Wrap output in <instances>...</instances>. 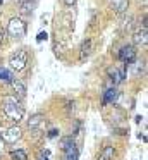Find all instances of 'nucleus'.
<instances>
[{
  "label": "nucleus",
  "mask_w": 148,
  "mask_h": 160,
  "mask_svg": "<svg viewBox=\"0 0 148 160\" xmlns=\"http://www.w3.org/2000/svg\"><path fill=\"white\" fill-rule=\"evenodd\" d=\"M48 155H50V152H41L40 155H38V160H48Z\"/></svg>",
  "instance_id": "412c9836"
},
{
  "label": "nucleus",
  "mask_w": 148,
  "mask_h": 160,
  "mask_svg": "<svg viewBox=\"0 0 148 160\" xmlns=\"http://www.w3.org/2000/svg\"><path fill=\"white\" fill-rule=\"evenodd\" d=\"M145 64L143 62H134V76H140V72H143Z\"/></svg>",
  "instance_id": "6ab92c4d"
},
{
  "label": "nucleus",
  "mask_w": 148,
  "mask_h": 160,
  "mask_svg": "<svg viewBox=\"0 0 148 160\" xmlns=\"http://www.w3.org/2000/svg\"><path fill=\"white\" fill-rule=\"evenodd\" d=\"M133 40H134V43L136 45H146L148 43V28H146V19L143 21V28H140L136 33H134V36H133Z\"/></svg>",
  "instance_id": "423d86ee"
},
{
  "label": "nucleus",
  "mask_w": 148,
  "mask_h": 160,
  "mask_svg": "<svg viewBox=\"0 0 148 160\" xmlns=\"http://www.w3.org/2000/svg\"><path fill=\"white\" fill-rule=\"evenodd\" d=\"M78 157H79V152L76 148V145L67 148V150H64V160H78Z\"/></svg>",
  "instance_id": "ddd939ff"
},
{
  "label": "nucleus",
  "mask_w": 148,
  "mask_h": 160,
  "mask_svg": "<svg viewBox=\"0 0 148 160\" xmlns=\"http://www.w3.org/2000/svg\"><path fill=\"white\" fill-rule=\"evenodd\" d=\"M3 112H5L7 119L14 122H19L23 121L24 117V108L23 105L19 103V98L17 97H5L3 98Z\"/></svg>",
  "instance_id": "f257e3e1"
},
{
  "label": "nucleus",
  "mask_w": 148,
  "mask_h": 160,
  "mask_svg": "<svg viewBox=\"0 0 148 160\" xmlns=\"http://www.w3.org/2000/svg\"><path fill=\"white\" fill-rule=\"evenodd\" d=\"M71 146H74V139H72V136H65V138L60 139V150L64 152V150L71 148Z\"/></svg>",
  "instance_id": "2eb2a0df"
},
{
  "label": "nucleus",
  "mask_w": 148,
  "mask_h": 160,
  "mask_svg": "<svg viewBox=\"0 0 148 160\" xmlns=\"http://www.w3.org/2000/svg\"><path fill=\"white\" fill-rule=\"evenodd\" d=\"M89 48H91V40H84L81 45V59H84L89 53Z\"/></svg>",
  "instance_id": "f3484780"
},
{
  "label": "nucleus",
  "mask_w": 148,
  "mask_h": 160,
  "mask_svg": "<svg viewBox=\"0 0 148 160\" xmlns=\"http://www.w3.org/2000/svg\"><path fill=\"white\" fill-rule=\"evenodd\" d=\"M23 2H36V0H23Z\"/></svg>",
  "instance_id": "393cba45"
},
{
  "label": "nucleus",
  "mask_w": 148,
  "mask_h": 160,
  "mask_svg": "<svg viewBox=\"0 0 148 160\" xmlns=\"http://www.w3.org/2000/svg\"><path fill=\"white\" fill-rule=\"evenodd\" d=\"M21 136H23V131H21L17 126H14V128H9V129H5V131L2 132V141L16 143L17 139H21Z\"/></svg>",
  "instance_id": "39448f33"
},
{
  "label": "nucleus",
  "mask_w": 148,
  "mask_h": 160,
  "mask_svg": "<svg viewBox=\"0 0 148 160\" xmlns=\"http://www.w3.org/2000/svg\"><path fill=\"white\" fill-rule=\"evenodd\" d=\"M26 64H28V52L24 48L14 52L12 57H10V60H9V66L12 71H23L24 67H26Z\"/></svg>",
  "instance_id": "7ed1b4c3"
},
{
  "label": "nucleus",
  "mask_w": 148,
  "mask_h": 160,
  "mask_svg": "<svg viewBox=\"0 0 148 160\" xmlns=\"http://www.w3.org/2000/svg\"><path fill=\"white\" fill-rule=\"evenodd\" d=\"M34 4H36V2H21V12H23V14H31Z\"/></svg>",
  "instance_id": "dca6fc26"
},
{
  "label": "nucleus",
  "mask_w": 148,
  "mask_h": 160,
  "mask_svg": "<svg viewBox=\"0 0 148 160\" xmlns=\"http://www.w3.org/2000/svg\"><path fill=\"white\" fill-rule=\"evenodd\" d=\"M43 121H45V115L43 114H34V115H31V119L28 121V126H29V129H36Z\"/></svg>",
  "instance_id": "f8f14e48"
},
{
  "label": "nucleus",
  "mask_w": 148,
  "mask_h": 160,
  "mask_svg": "<svg viewBox=\"0 0 148 160\" xmlns=\"http://www.w3.org/2000/svg\"><path fill=\"white\" fill-rule=\"evenodd\" d=\"M7 33H9L12 38H23L26 35V22L21 18H14L9 21L7 24Z\"/></svg>",
  "instance_id": "f03ea898"
},
{
  "label": "nucleus",
  "mask_w": 148,
  "mask_h": 160,
  "mask_svg": "<svg viewBox=\"0 0 148 160\" xmlns=\"http://www.w3.org/2000/svg\"><path fill=\"white\" fill-rule=\"evenodd\" d=\"M109 78L114 84H119L120 81L126 78V69H119V67H110L109 69Z\"/></svg>",
  "instance_id": "0eeeda50"
},
{
  "label": "nucleus",
  "mask_w": 148,
  "mask_h": 160,
  "mask_svg": "<svg viewBox=\"0 0 148 160\" xmlns=\"http://www.w3.org/2000/svg\"><path fill=\"white\" fill-rule=\"evenodd\" d=\"M115 97H117V90L115 88H109V90H105V93H103V100H102V103L103 105H109V103H112L114 100H115Z\"/></svg>",
  "instance_id": "1a4fd4ad"
},
{
  "label": "nucleus",
  "mask_w": 148,
  "mask_h": 160,
  "mask_svg": "<svg viewBox=\"0 0 148 160\" xmlns=\"http://www.w3.org/2000/svg\"><path fill=\"white\" fill-rule=\"evenodd\" d=\"M62 2H64V4L67 5V7H72V5L76 4V0H62Z\"/></svg>",
  "instance_id": "4be33fe9"
},
{
  "label": "nucleus",
  "mask_w": 148,
  "mask_h": 160,
  "mask_svg": "<svg viewBox=\"0 0 148 160\" xmlns=\"http://www.w3.org/2000/svg\"><path fill=\"white\" fill-rule=\"evenodd\" d=\"M48 38V35L45 31H41V33H38V36H36V42H43V40H47Z\"/></svg>",
  "instance_id": "aec40b11"
},
{
  "label": "nucleus",
  "mask_w": 148,
  "mask_h": 160,
  "mask_svg": "<svg viewBox=\"0 0 148 160\" xmlns=\"http://www.w3.org/2000/svg\"><path fill=\"white\" fill-rule=\"evenodd\" d=\"M0 81H3V83H12V81H14L12 72H10L9 69H3V67H0Z\"/></svg>",
  "instance_id": "4468645a"
},
{
  "label": "nucleus",
  "mask_w": 148,
  "mask_h": 160,
  "mask_svg": "<svg viewBox=\"0 0 148 160\" xmlns=\"http://www.w3.org/2000/svg\"><path fill=\"white\" fill-rule=\"evenodd\" d=\"M114 153H115V152H114V146H105V148L98 153L96 160H112L114 158Z\"/></svg>",
  "instance_id": "9b49d317"
},
{
  "label": "nucleus",
  "mask_w": 148,
  "mask_h": 160,
  "mask_svg": "<svg viewBox=\"0 0 148 160\" xmlns=\"http://www.w3.org/2000/svg\"><path fill=\"white\" fill-rule=\"evenodd\" d=\"M114 9L117 14H124L129 9V0H114Z\"/></svg>",
  "instance_id": "9d476101"
},
{
  "label": "nucleus",
  "mask_w": 148,
  "mask_h": 160,
  "mask_svg": "<svg viewBox=\"0 0 148 160\" xmlns=\"http://www.w3.org/2000/svg\"><path fill=\"white\" fill-rule=\"evenodd\" d=\"M12 86H14V91H16V97L17 98H24V97H26V86H24L23 81L14 79L12 81Z\"/></svg>",
  "instance_id": "6e6552de"
},
{
  "label": "nucleus",
  "mask_w": 148,
  "mask_h": 160,
  "mask_svg": "<svg viewBox=\"0 0 148 160\" xmlns=\"http://www.w3.org/2000/svg\"><path fill=\"white\" fill-rule=\"evenodd\" d=\"M10 157H12L14 160H26L28 158V155H26L24 150H14V152L10 153Z\"/></svg>",
  "instance_id": "a211bd4d"
},
{
  "label": "nucleus",
  "mask_w": 148,
  "mask_h": 160,
  "mask_svg": "<svg viewBox=\"0 0 148 160\" xmlns=\"http://www.w3.org/2000/svg\"><path fill=\"white\" fill-rule=\"evenodd\" d=\"M119 59L122 60L124 64H133L134 59H136V48H134L133 45H126L122 47V48L119 50Z\"/></svg>",
  "instance_id": "20e7f679"
},
{
  "label": "nucleus",
  "mask_w": 148,
  "mask_h": 160,
  "mask_svg": "<svg viewBox=\"0 0 148 160\" xmlns=\"http://www.w3.org/2000/svg\"><path fill=\"white\" fill-rule=\"evenodd\" d=\"M2 42H3V33L0 31V45H2Z\"/></svg>",
  "instance_id": "b1692460"
},
{
  "label": "nucleus",
  "mask_w": 148,
  "mask_h": 160,
  "mask_svg": "<svg viewBox=\"0 0 148 160\" xmlns=\"http://www.w3.org/2000/svg\"><path fill=\"white\" fill-rule=\"evenodd\" d=\"M57 134H59V131H57V129H52V131L48 132V136H50V138H55Z\"/></svg>",
  "instance_id": "5701e85b"
}]
</instances>
